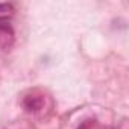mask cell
Listing matches in <instances>:
<instances>
[{
  "mask_svg": "<svg viewBox=\"0 0 129 129\" xmlns=\"http://www.w3.org/2000/svg\"><path fill=\"white\" fill-rule=\"evenodd\" d=\"M23 105L24 108L29 111V112H35V111H40L41 106H43V99L40 96H27L24 100H23Z\"/></svg>",
  "mask_w": 129,
  "mask_h": 129,
  "instance_id": "cell-1",
  "label": "cell"
},
{
  "mask_svg": "<svg viewBox=\"0 0 129 129\" xmlns=\"http://www.w3.org/2000/svg\"><path fill=\"white\" fill-rule=\"evenodd\" d=\"M14 12L12 3H0V21H6Z\"/></svg>",
  "mask_w": 129,
  "mask_h": 129,
  "instance_id": "cell-2",
  "label": "cell"
}]
</instances>
